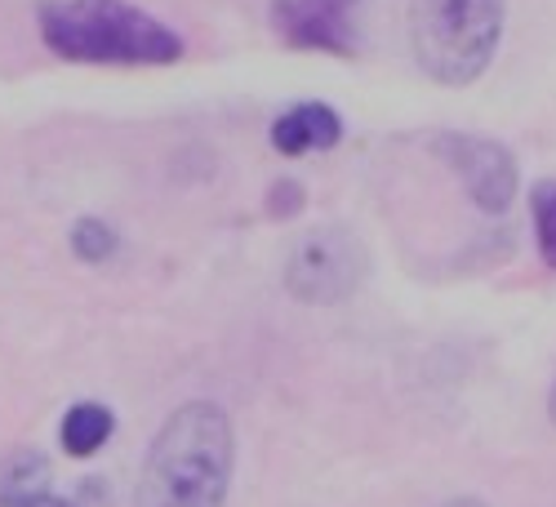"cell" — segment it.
<instances>
[{
    "mask_svg": "<svg viewBox=\"0 0 556 507\" xmlns=\"http://www.w3.org/2000/svg\"><path fill=\"white\" fill-rule=\"evenodd\" d=\"M361 0H271V23L294 50L352 54Z\"/></svg>",
    "mask_w": 556,
    "mask_h": 507,
    "instance_id": "6",
    "label": "cell"
},
{
    "mask_svg": "<svg viewBox=\"0 0 556 507\" xmlns=\"http://www.w3.org/2000/svg\"><path fill=\"white\" fill-rule=\"evenodd\" d=\"M507 0H409V40L419 67L441 85H472L503 36Z\"/></svg>",
    "mask_w": 556,
    "mask_h": 507,
    "instance_id": "3",
    "label": "cell"
},
{
    "mask_svg": "<svg viewBox=\"0 0 556 507\" xmlns=\"http://www.w3.org/2000/svg\"><path fill=\"white\" fill-rule=\"evenodd\" d=\"M534 232H539V250L543 258L556 267V182L534 192Z\"/></svg>",
    "mask_w": 556,
    "mask_h": 507,
    "instance_id": "11",
    "label": "cell"
},
{
    "mask_svg": "<svg viewBox=\"0 0 556 507\" xmlns=\"http://www.w3.org/2000/svg\"><path fill=\"white\" fill-rule=\"evenodd\" d=\"M116 432V419H112V409L99 405V401H80L63 414V428H59V441L72 458H89V454H99L108 445V436Z\"/></svg>",
    "mask_w": 556,
    "mask_h": 507,
    "instance_id": "8",
    "label": "cell"
},
{
    "mask_svg": "<svg viewBox=\"0 0 556 507\" xmlns=\"http://www.w3.org/2000/svg\"><path fill=\"white\" fill-rule=\"evenodd\" d=\"M552 423H556V388H552Z\"/></svg>",
    "mask_w": 556,
    "mask_h": 507,
    "instance_id": "15",
    "label": "cell"
},
{
    "mask_svg": "<svg viewBox=\"0 0 556 507\" xmlns=\"http://www.w3.org/2000/svg\"><path fill=\"white\" fill-rule=\"evenodd\" d=\"M267 210H271V218H286V214H299L303 210V188L299 182H276L271 188V197H267Z\"/></svg>",
    "mask_w": 556,
    "mask_h": 507,
    "instance_id": "12",
    "label": "cell"
},
{
    "mask_svg": "<svg viewBox=\"0 0 556 507\" xmlns=\"http://www.w3.org/2000/svg\"><path fill=\"white\" fill-rule=\"evenodd\" d=\"M231 458L237 441L227 414L214 401L178 405L143 458L134 507H223Z\"/></svg>",
    "mask_w": 556,
    "mask_h": 507,
    "instance_id": "1",
    "label": "cell"
},
{
    "mask_svg": "<svg viewBox=\"0 0 556 507\" xmlns=\"http://www.w3.org/2000/svg\"><path fill=\"white\" fill-rule=\"evenodd\" d=\"M437 152L458 174V182L468 188L477 210L503 214L507 205H513V197H517V161H513V152H503L498 143H490V138H472V134H441Z\"/></svg>",
    "mask_w": 556,
    "mask_h": 507,
    "instance_id": "5",
    "label": "cell"
},
{
    "mask_svg": "<svg viewBox=\"0 0 556 507\" xmlns=\"http://www.w3.org/2000/svg\"><path fill=\"white\" fill-rule=\"evenodd\" d=\"M72 250H76V258H85V263H103V258H112V250H116V232L108 223H99V218H80L76 227H72Z\"/></svg>",
    "mask_w": 556,
    "mask_h": 507,
    "instance_id": "10",
    "label": "cell"
},
{
    "mask_svg": "<svg viewBox=\"0 0 556 507\" xmlns=\"http://www.w3.org/2000/svg\"><path fill=\"white\" fill-rule=\"evenodd\" d=\"M50 458L40 449H14L10 458H0V507H10L36 490H50Z\"/></svg>",
    "mask_w": 556,
    "mask_h": 507,
    "instance_id": "9",
    "label": "cell"
},
{
    "mask_svg": "<svg viewBox=\"0 0 556 507\" xmlns=\"http://www.w3.org/2000/svg\"><path fill=\"white\" fill-rule=\"evenodd\" d=\"M441 507H485L481 498H450V503H441Z\"/></svg>",
    "mask_w": 556,
    "mask_h": 507,
    "instance_id": "14",
    "label": "cell"
},
{
    "mask_svg": "<svg viewBox=\"0 0 556 507\" xmlns=\"http://www.w3.org/2000/svg\"><path fill=\"white\" fill-rule=\"evenodd\" d=\"M365 276V250L348 227H316L307 232L286 263V290L299 303L330 307L356 294Z\"/></svg>",
    "mask_w": 556,
    "mask_h": 507,
    "instance_id": "4",
    "label": "cell"
},
{
    "mask_svg": "<svg viewBox=\"0 0 556 507\" xmlns=\"http://www.w3.org/2000/svg\"><path fill=\"white\" fill-rule=\"evenodd\" d=\"M40 36L67 63L165 67L182 59V40L129 0H45Z\"/></svg>",
    "mask_w": 556,
    "mask_h": 507,
    "instance_id": "2",
    "label": "cell"
},
{
    "mask_svg": "<svg viewBox=\"0 0 556 507\" xmlns=\"http://www.w3.org/2000/svg\"><path fill=\"white\" fill-rule=\"evenodd\" d=\"M343 138V121L326 103H299L281 121L271 125V148L281 156H303V152H326Z\"/></svg>",
    "mask_w": 556,
    "mask_h": 507,
    "instance_id": "7",
    "label": "cell"
},
{
    "mask_svg": "<svg viewBox=\"0 0 556 507\" xmlns=\"http://www.w3.org/2000/svg\"><path fill=\"white\" fill-rule=\"evenodd\" d=\"M10 507H76V503L63 498L59 490H36V494H27V498H18V503H10Z\"/></svg>",
    "mask_w": 556,
    "mask_h": 507,
    "instance_id": "13",
    "label": "cell"
}]
</instances>
